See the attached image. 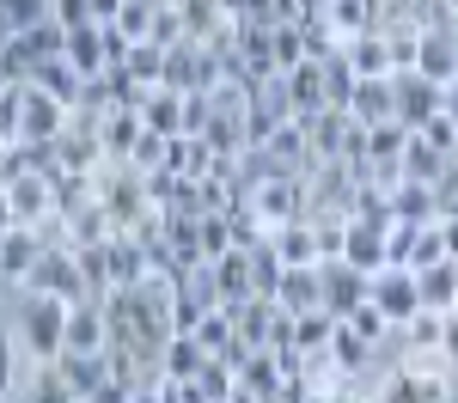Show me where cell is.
Segmentation results:
<instances>
[{
	"instance_id": "cell-50",
	"label": "cell",
	"mask_w": 458,
	"mask_h": 403,
	"mask_svg": "<svg viewBox=\"0 0 458 403\" xmlns=\"http://www.w3.org/2000/svg\"><path fill=\"white\" fill-rule=\"evenodd\" d=\"M434 355H440V361L458 373V318H453V312H446V324H440V342H434Z\"/></svg>"
},
{
	"instance_id": "cell-43",
	"label": "cell",
	"mask_w": 458,
	"mask_h": 403,
	"mask_svg": "<svg viewBox=\"0 0 458 403\" xmlns=\"http://www.w3.org/2000/svg\"><path fill=\"white\" fill-rule=\"evenodd\" d=\"M49 19V0H0V25L6 31H31Z\"/></svg>"
},
{
	"instance_id": "cell-20",
	"label": "cell",
	"mask_w": 458,
	"mask_h": 403,
	"mask_svg": "<svg viewBox=\"0 0 458 403\" xmlns=\"http://www.w3.org/2000/svg\"><path fill=\"white\" fill-rule=\"evenodd\" d=\"M416 293H422L428 312H453V299H458V256H440V263L416 269Z\"/></svg>"
},
{
	"instance_id": "cell-5",
	"label": "cell",
	"mask_w": 458,
	"mask_h": 403,
	"mask_svg": "<svg viewBox=\"0 0 458 403\" xmlns=\"http://www.w3.org/2000/svg\"><path fill=\"white\" fill-rule=\"evenodd\" d=\"M367 299H373V306L386 312V324H391V330H403L410 318H416V312H422V293H416V269H391V263H386V269L373 275Z\"/></svg>"
},
{
	"instance_id": "cell-56",
	"label": "cell",
	"mask_w": 458,
	"mask_h": 403,
	"mask_svg": "<svg viewBox=\"0 0 458 403\" xmlns=\"http://www.w3.org/2000/svg\"><path fill=\"white\" fill-rule=\"evenodd\" d=\"M13 226H19V214H13V208H6V196H0V239H6Z\"/></svg>"
},
{
	"instance_id": "cell-30",
	"label": "cell",
	"mask_w": 458,
	"mask_h": 403,
	"mask_svg": "<svg viewBox=\"0 0 458 403\" xmlns=\"http://www.w3.org/2000/svg\"><path fill=\"white\" fill-rule=\"evenodd\" d=\"M269 245H276V256H282L287 269H300V263H318L312 220H287V226H276V232H269Z\"/></svg>"
},
{
	"instance_id": "cell-59",
	"label": "cell",
	"mask_w": 458,
	"mask_h": 403,
	"mask_svg": "<svg viewBox=\"0 0 458 403\" xmlns=\"http://www.w3.org/2000/svg\"><path fill=\"white\" fill-rule=\"evenodd\" d=\"M6 37H13V31H6V25H0V49H6Z\"/></svg>"
},
{
	"instance_id": "cell-40",
	"label": "cell",
	"mask_w": 458,
	"mask_h": 403,
	"mask_svg": "<svg viewBox=\"0 0 458 403\" xmlns=\"http://www.w3.org/2000/svg\"><path fill=\"white\" fill-rule=\"evenodd\" d=\"M110 245V239H105ZM105 245H73V256H80V275H86V288H92V299H105L110 293V256Z\"/></svg>"
},
{
	"instance_id": "cell-27",
	"label": "cell",
	"mask_w": 458,
	"mask_h": 403,
	"mask_svg": "<svg viewBox=\"0 0 458 403\" xmlns=\"http://www.w3.org/2000/svg\"><path fill=\"white\" fill-rule=\"evenodd\" d=\"M68 62L86 73V80L105 73L110 68L105 62V25H92V19H86V25H68Z\"/></svg>"
},
{
	"instance_id": "cell-54",
	"label": "cell",
	"mask_w": 458,
	"mask_h": 403,
	"mask_svg": "<svg viewBox=\"0 0 458 403\" xmlns=\"http://www.w3.org/2000/svg\"><path fill=\"white\" fill-rule=\"evenodd\" d=\"M116 6L123 0H92V25H116Z\"/></svg>"
},
{
	"instance_id": "cell-7",
	"label": "cell",
	"mask_w": 458,
	"mask_h": 403,
	"mask_svg": "<svg viewBox=\"0 0 458 403\" xmlns=\"http://www.w3.org/2000/svg\"><path fill=\"white\" fill-rule=\"evenodd\" d=\"M62 129H68V105H55L37 86H19V141H55Z\"/></svg>"
},
{
	"instance_id": "cell-42",
	"label": "cell",
	"mask_w": 458,
	"mask_h": 403,
	"mask_svg": "<svg viewBox=\"0 0 458 403\" xmlns=\"http://www.w3.org/2000/svg\"><path fill=\"white\" fill-rule=\"evenodd\" d=\"M446 256V239H440V220L422 226L416 239H410V251H403V269H428V263H440Z\"/></svg>"
},
{
	"instance_id": "cell-53",
	"label": "cell",
	"mask_w": 458,
	"mask_h": 403,
	"mask_svg": "<svg viewBox=\"0 0 458 403\" xmlns=\"http://www.w3.org/2000/svg\"><path fill=\"white\" fill-rule=\"evenodd\" d=\"M159 403H202L196 385H177V379H159Z\"/></svg>"
},
{
	"instance_id": "cell-31",
	"label": "cell",
	"mask_w": 458,
	"mask_h": 403,
	"mask_svg": "<svg viewBox=\"0 0 458 403\" xmlns=\"http://www.w3.org/2000/svg\"><path fill=\"white\" fill-rule=\"evenodd\" d=\"M245 263H250V293H263V299H276V288H282V256H276V245L269 239H257V245H245Z\"/></svg>"
},
{
	"instance_id": "cell-25",
	"label": "cell",
	"mask_w": 458,
	"mask_h": 403,
	"mask_svg": "<svg viewBox=\"0 0 458 403\" xmlns=\"http://www.w3.org/2000/svg\"><path fill=\"white\" fill-rule=\"evenodd\" d=\"M391 220H410V226H434L440 220V202H434V183H397L391 189Z\"/></svg>"
},
{
	"instance_id": "cell-44",
	"label": "cell",
	"mask_w": 458,
	"mask_h": 403,
	"mask_svg": "<svg viewBox=\"0 0 458 403\" xmlns=\"http://www.w3.org/2000/svg\"><path fill=\"white\" fill-rule=\"evenodd\" d=\"M416 135H422L428 147H440L446 159H453V153H458V122H453V116H446V110H440V116H428V122H422V129H416Z\"/></svg>"
},
{
	"instance_id": "cell-33",
	"label": "cell",
	"mask_w": 458,
	"mask_h": 403,
	"mask_svg": "<svg viewBox=\"0 0 458 403\" xmlns=\"http://www.w3.org/2000/svg\"><path fill=\"white\" fill-rule=\"evenodd\" d=\"M446 165H453V159H446L440 147H428L422 135H410V147H403V178L410 183H434Z\"/></svg>"
},
{
	"instance_id": "cell-12",
	"label": "cell",
	"mask_w": 458,
	"mask_h": 403,
	"mask_svg": "<svg viewBox=\"0 0 458 403\" xmlns=\"http://www.w3.org/2000/svg\"><path fill=\"white\" fill-rule=\"evenodd\" d=\"M141 135H147V122H141V110H135V105H116V110L98 116V147H105V159H129Z\"/></svg>"
},
{
	"instance_id": "cell-46",
	"label": "cell",
	"mask_w": 458,
	"mask_h": 403,
	"mask_svg": "<svg viewBox=\"0 0 458 403\" xmlns=\"http://www.w3.org/2000/svg\"><path fill=\"white\" fill-rule=\"evenodd\" d=\"M349 324L360 330V336H367V342H386V336H391L386 312H379V306H373V299H367V306H354V318H349Z\"/></svg>"
},
{
	"instance_id": "cell-16",
	"label": "cell",
	"mask_w": 458,
	"mask_h": 403,
	"mask_svg": "<svg viewBox=\"0 0 458 403\" xmlns=\"http://www.w3.org/2000/svg\"><path fill=\"white\" fill-rule=\"evenodd\" d=\"M276 306H282L287 318H300V312H318V306H324V281H318V263L282 269V288H276Z\"/></svg>"
},
{
	"instance_id": "cell-19",
	"label": "cell",
	"mask_w": 458,
	"mask_h": 403,
	"mask_svg": "<svg viewBox=\"0 0 458 403\" xmlns=\"http://www.w3.org/2000/svg\"><path fill=\"white\" fill-rule=\"evenodd\" d=\"M43 251H49V245L37 239V226H13V232L0 239V275H6V288H13V281H25V275H31V263Z\"/></svg>"
},
{
	"instance_id": "cell-21",
	"label": "cell",
	"mask_w": 458,
	"mask_h": 403,
	"mask_svg": "<svg viewBox=\"0 0 458 403\" xmlns=\"http://www.w3.org/2000/svg\"><path fill=\"white\" fill-rule=\"evenodd\" d=\"M282 379H287V366H282V355H276V348H250L245 361H239V385H245V391H257L263 403L282 391Z\"/></svg>"
},
{
	"instance_id": "cell-8",
	"label": "cell",
	"mask_w": 458,
	"mask_h": 403,
	"mask_svg": "<svg viewBox=\"0 0 458 403\" xmlns=\"http://www.w3.org/2000/svg\"><path fill=\"white\" fill-rule=\"evenodd\" d=\"M0 196H6V208L19 214V226H37V220L55 208V196H49V178H43V172H6Z\"/></svg>"
},
{
	"instance_id": "cell-35",
	"label": "cell",
	"mask_w": 458,
	"mask_h": 403,
	"mask_svg": "<svg viewBox=\"0 0 458 403\" xmlns=\"http://www.w3.org/2000/svg\"><path fill=\"white\" fill-rule=\"evenodd\" d=\"M318 68H324V98H330V110H349V98H354V80H360V73L349 68V55L336 49V55H324Z\"/></svg>"
},
{
	"instance_id": "cell-2",
	"label": "cell",
	"mask_w": 458,
	"mask_h": 403,
	"mask_svg": "<svg viewBox=\"0 0 458 403\" xmlns=\"http://www.w3.org/2000/svg\"><path fill=\"white\" fill-rule=\"evenodd\" d=\"M25 293H49V299H68V306H80V299H92V288H86V275H80V256L68 251V245H49V251L31 263V275L19 281Z\"/></svg>"
},
{
	"instance_id": "cell-52",
	"label": "cell",
	"mask_w": 458,
	"mask_h": 403,
	"mask_svg": "<svg viewBox=\"0 0 458 403\" xmlns=\"http://www.w3.org/2000/svg\"><path fill=\"white\" fill-rule=\"evenodd\" d=\"M13 348H19V336L6 330V336H0V398H6V385H13Z\"/></svg>"
},
{
	"instance_id": "cell-34",
	"label": "cell",
	"mask_w": 458,
	"mask_h": 403,
	"mask_svg": "<svg viewBox=\"0 0 458 403\" xmlns=\"http://www.w3.org/2000/svg\"><path fill=\"white\" fill-rule=\"evenodd\" d=\"M190 385H196V398H202V403H226L233 391H239V373L220 361V355H208V361H202V373H196Z\"/></svg>"
},
{
	"instance_id": "cell-36",
	"label": "cell",
	"mask_w": 458,
	"mask_h": 403,
	"mask_svg": "<svg viewBox=\"0 0 458 403\" xmlns=\"http://www.w3.org/2000/svg\"><path fill=\"white\" fill-rule=\"evenodd\" d=\"M190 336H196L208 355H226V348L239 342V330H233V312H226V306H214V312H208V318H202L196 330H190Z\"/></svg>"
},
{
	"instance_id": "cell-1",
	"label": "cell",
	"mask_w": 458,
	"mask_h": 403,
	"mask_svg": "<svg viewBox=\"0 0 458 403\" xmlns=\"http://www.w3.org/2000/svg\"><path fill=\"white\" fill-rule=\"evenodd\" d=\"M13 336H19V348H25L37 366H49L62 348H68V299L25 293V299H19V324H13Z\"/></svg>"
},
{
	"instance_id": "cell-45",
	"label": "cell",
	"mask_w": 458,
	"mask_h": 403,
	"mask_svg": "<svg viewBox=\"0 0 458 403\" xmlns=\"http://www.w3.org/2000/svg\"><path fill=\"white\" fill-rule=\"evenodd\" d=\"M129 165H135V172H165V135L147 129L141 141H135V153H129Z\"/></svg>"
},
{
	"instance_id": "cell-37",
	"label": "cell",
	"mask_w": 458,
	"mask_h": 403,
	"mask_svg": "<svg viewBox=\"0 0 458 403\" xmlns=\"http://www.w3.org/2000/svg\"><path fill=\"white\" fill-rule=\"evenodd\" d=\"M123 68H129L135 86H159V80H165V49H159V43H135Z\"/></svg>"
},
{
	"instance_id": "cell-49",
	"label": "cell",
	"mask_w": 458,
	"mask_h": 403,
	"mask_svg": "<svg viewBox=\"0 0 458 403\" xmlns=\"http://www.w3.org/2000/svg\"><path fill=\"white\" fill-rule=\"evenodd\" d=\"M49 19H62V25H86V19H92V0H49Z\"/></svg>"
},
{
	"instance_id": "cell-41",
	"label": "cell",
	"mask_w": 458,
	"mask_h": 403,
	"mask_svg": "<svg viewBox=\"0 0 458 403\" xmlns=\"http://www.w3.org/2000/svg\"><path fill=\"white\" fill-rule=\"evenodd\" d=\"M196 239H202V256H208V263H214V256H226V251H239V245H233V226H226L220 208L196 220Z\"/></svg>"
},
{
	"instance_id": "cell-22",
	"label": "cell",
	"mask_w": 458,
	"mask_h": 403,
	"mask_svg": "<svg viewBox=\"0 0 458 403\" xmlns=\"http://www.w3.org/2000/svg\"><path fill=\"white\" fill-rule=\"evenodd\" d=\"M31 86H37V92H49L55 105H68V110H73V105H80V92H86V73L73 68L68 55H55V62H43V68L31 73Z\"/></svg>"
},
{
	"instance_id": "cell-13",
	"label": "cell",
	"mask_w": 458,
	"mask_h": 403,
	"mask_svg": "<svg viewBox=\"0 0 458 403\" xmlns=\"http://www.w3.org/2000/svg\"><path fill=\"white\" fill-rule=\"evenodd\" d=\"M49 366H55V379H62V385H68L80 403H86V398H92V391H98V385L110 379L105 355H80V348H62V355H55Z\"/></svg>"
},
{
	"instance_id": "cell-28",
	"label": "cell",
	"mask_w": 458,
	"mask_h": 403,
	"mask_svg": "<svg viewBox=\"0 0 458 403\" xmlns=\"http://www.w3.org/2000/svg\"><path fill=\"white\" fill-rule=\"evenodd\" d=\"M343 55H349V68L360 73V80H379V73H391V49L379 31H360V37H343Z\"/></svg>"
},
{
	"instance_id": "cell-17",
	"label": "cell",
	"mask_w": 458,
	"mask_h": 403,
	"mask_svg": "<svg viewBox=\"0 0 458 403\" xmlns=\"http://www.w3.org/2000/svg\"><path fill=\"white\" fill-rule=\"evenodd\" d=\"M105 342H110L105 299H80V306H68V348H80V355H105Z\"/></svg>"
},
{
	"instance_id": "cell-26",
	"label": "cell",
	"mask_w": 458,
	"mask_h": 403,
	"mask_svg": "<svg viewBox=\"0 0 458 403\" xmlns=\"http://www.w3.org/2000/svg\"><path fill=\"white\" fill-rule=\"evenodd\" d=\"M208 269H214V299H220V306H239V299H250V263H245V251L214 256Z\"/></svg>"
},
{
	"instance_id": "cell-23",
	"label": "cell",
	"mask_w": 458,
	"mask_h": 403,
	"mask_svg": "<svg viewBox=\"0 0 458 403\" xmlns=\"http://www.w3.org/2000/svg\"><path fill=\"white\" fill-rule=\"evenodd\" d=\"M391 73H379V80H354V98H349V116L360 122V129H373V122H391Z\"/></svg>"
},
{
	"instance_id": "cell-3",
	"label": "cell",
	"mask_w": 458,
	"mask_h": 403,
	"mask_svg": "<svg viewBox=\"0 0 458 403\" xmlns=\"http://www.w3.org/2000/svg\"><path fill=\"white\" fill-rule=\"evenodd\" d=\"M453 366H391L386 385L373 391V403H453Z\"/></svg>"
},
{
	"instance_id": "cell-48",
	"label": "cell",
	"mask_w": 458,
	"mask_h": 403,
	"mask_svg": "<svg viewBox=\"0 0 458 403\" xmlns=\"http://www.w3.org/2000/svg\"><path fill=\"white\" fill-rule=\"evenodd\" d=\"M0 141H6V147L19 141V86L0 92Z\"/></svg>"
},
{
	"instance_id": "cell-14",
	"label": "cell",
	"mask_w": 458,
	"mask_h": 403,
	"mask_svg": "<svg viewBox=\"0 0 458 403\" xmlns=\"http://www.w3.org/2000/svg\"><path fill=\"white\" fill-rule=\"evenodd\" d=\"M343 263H354L360 275H379V269H386V226L349 220V232H343Z\"/></svg>"
},
{
	"instance_id": "cell-38",
	"label": "cell",
	"mask_w": 458,
	"mask_h": 403,
	"mask_svg": "<svg viewBox=\"0 0 458 403\" xmlns=\"http://www.w3.org/2000/svg\"><path fill=\"white\" fill-rule=\"evenodd\" d=\"M403 147H410V129H403L397 116L367 129V159H403Z\"/></svg>"
},
{
	"instance_id": "cell-15",
	"label": "cell",
	"mask_w": 458,
	"mask_h": 403,
	"mask_svg": "<svg viewBox=\"0 0 458 403\" xmlns=\"http://www.w3.org/2000/svg\"><path fill=\"white\" fill-rule=\"evenodd\" d=\"M226 312H233V330H239V342H245V348H269V330H276V318H282V306H276V299L250 293V299L226 306Z\"/></svg>"
},
{
	"instance_id": "cell-55",
	"label": "cell",
	"mask_w": 458,
	"mask_h": 403,
	"mask_svg": "<svg viewBox=\"0 0 458 403\" xmlns=\"http://www.w3.org/2000/svg\"><path fill=\"white\" fill-rule=\"evenodd\" d=\"M324 403H373V398H360V391H349V385H336V391H324Z\"/></svg>"
},
{
	"instance_id": "cell-47",
	"label": "cell",
	"mask_w": 458,
	"mask_h": 403,
	"mask_svg": "<svg viewBox=\"0 0 458 403\" xmlns=\"http://www.w3.org/2000/svg\"><path fill=\"white\" fill-rule=\"evenodd\" d=\"M31 403H80V398L55 379V366H43V373H37V385H31Z\"/></svg>"
},
{
	"instance_id": "cell-51",
	"label": "cell",
	"mask_w": 458,
	"mask_h": 403,
	"mask_svg": "<svg viewBox=\"0 0 458 403\" xmlns=\"http://www.w3.org/2000/svg\"><path fill=\"white\" fill-rule=\"evenodd\" d=\"M86 403H135V385H129V379H105Z\"/></svg>"
},
{
	"instance_id": "cell-57",
	"label": "cell",
	"mask_w": 458,
	"mask_h": 403,
	"mask_svg": "<svg viewBox=\"0 0 458 403\" xmlns=\"http://www.w3.org/2000/svg\"><path fill=\"white\" fill-rule=\"evenodd\" d=\"M135 403H159V385H135Z\"/></svg>"
},
{
	"instance_id": "cell-9",
	"label": "cell",
	"mask_w": 458,
	"mask_h": 403,
	"mask_svg": "<svg viewBox=\"0 0 458 403\" xmlns=\"http://www.w3.org/2000/svg\"><path fill=\"white\" fill-rule=\"evenodd\" d=\"M300 122H306L312 159H349V141H354V116L349 110H318V116H300Z\"/></svg>"
},
{
	"instance_id": "cell-32",
	"label": "cell",
	"mask_w": 458,
	"mask_h": 403,
	"mask_svg": "<svg viewBox=\"0 0 458 403\" xmlns=\"http://www.w3.org/2000/svg\"><path fill=\"white\" fill-rule=\"evenodd\" d=\"M336 324H343V318L324 312V306H318V312H300V318H293V348H300V355H324L330 336H336Z\"/></svg>"
},
{
	"instance_id": "cell-18",
	"label": "cell",
	"mask_w": 458,
	"mask_h": 403,
	"mask_svg": "<svg viewBox=\"0 0 458 403\" xmlns=\"http://www.w3.org/2000/svg\"><path fill=\"white\" fill-rule=\"evenodd\" d=\"M282 86H287V110H293V116H318V110H330V98H324V68H318L312 55H306L300 68H287Z\"/></svg>"
},
{
	"instance_id": "cell-60",
	"label": "cell",
	"mask_w": 458,
	"mask_h": 403,
	"mask_svg": "<svg viewBox=\"0 0 458 403\" xmlns=\"http://www.w3.org/2000/svg\"><path fill=\"white\" fill-rule=\"evenodd\" d=\"M453 318H458V299H453Z\"/></svg>"
},
{
	"instance_id": "cell-10",
	"label": "cell",
	"mask_w": 458,
	"mask_h": 403,
	"mask_svg": "<svg viewBox=\"0 0 458 403\" xmlns=\"http://www.w3.org/2000/svg\"><path fill=\"white\" fill-rule=\"evenodd\" d=\"M416 73L440 80V86H453V80H458V31H446V25H422V43H416Z\"/></svg>"
},
{
	"instance_id": "cell-39",
	"label": "cell",
	"mask_w": 458,
	"mask_h": 403,
	"mask_svg": "<svg viewBox=\"0 0 458 403\" xmlns=\"http://www.w3.org/2000/svg\"><path fill=\"white\" fill-rule=\"evenodd\" d=\"M208 312H214V306H208V299H202L196 288H190V281H183V288L172 293V330H177V336H190V330L202 324Z\"/></svg>"
},
{
	"instance_id": "cell-6",
	"label": "cell",
	"mask_w": 458,
	"mask_h": 403,
	"mask_svg": "<svg viewBox=\"0 0 458 403\" xmlns=\"http://www.w3.org/2000/svg\"><path fill=\"white\" fill-rule=\"evenodd\" d=\"M318 281H324V312H336V318H354V306H367V288H373V275H360L343 256H324Z\"/></svg>"
},
{
	"instance_id": "cell-61",
	"label": "cell",
	"mask_w": 458,
	"mask_h": 403,
	"mask_svg": "<svg viewBox=\"0 0 458 403\" xmlns=\"http://www.w3.org/2000/svg\"><path fill=\"white\" fill-rule=\"evenodd\" d=\"M0 336H6V324H0Z\"/></svg>"
},
{
	"instance_id": "cell-4",
	"label": "cell",
	"mask_w": 458,
	"mask_h": 403,
	"mask_svg": "<svg viewBox=\"0 0 458 403\" xmlns=\"http://www.w3.org/2000/svg\"><path fill=\"white\" fill-rule=\"evenodd\" d=\"M391 98H397V105H391V116H397V122L416 135L428 116H440V110H446V86L410 68V73H391Z\"/></svg>"
},
{
	"instance_id": "cell-29",
	"label": "cell",
	"mask_w": 458,
	"mask_h": 403,
	"mask_svg": "<svg viewBox=\"0 0 458 403\" xmlns=\"http://www.w3.org/2000/svg\"><path fill=\"white\" fill-rule=\"evenodd\" d=\"M202 361H208V348H202L196 336H172V342H165V355H159V379L190 385V379L202 373Z\"/></svg>"
},
{
	"instance_id": "cell-24",
	"label": "cell",
	"mask_w": 458,
	"mask_h": 403,
	"mask_svg": "<svg viewBox=\"0 0 458 403\" xmlns=\"http://www.w3.org/2000/svg\"><path fill=\"white\" fill-rule=\"evenodd\" d=\"M141 122L153 129V135H183V92H172V86H147L141 98Z\"/></svg>"
},
{
	"instance_id": "cell-11",
	"label": "cell",
	"mask_w": 458,
	"mask_h": 403,
	"mask_svg": "<svg viewBox=\"0 0 458 403\" xmlns=\"http://www.w3.org/2000/svg\"><path fill=\"white\" fill-rule=\"evenodd\" d=\"M105 256H110V288H141L153 275V256H147V245L135 232H110Z\"/></svg>"
},
{
	"instance_id": "cell-58",
	"label": "cell",
	"mask_w": 458,
	"mask_h": 403,
	"mask_svg": "<svg viewBox=\"0 0 458 403\" xmlns=\"http://www.w3.org/2000/svg\"><path fill=\"white\" fill-rule=\"evenodd\" d=\"M446 116H453V122H458V80H453V86H446Z\"/></svg>"
}]
</instances>
